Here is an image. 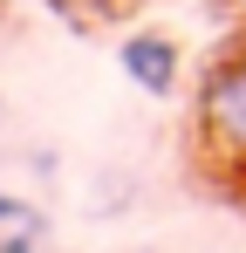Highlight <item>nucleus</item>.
I'll return each mask as SVG.
<instances>
[{
	"label": "nucleus",
	"mask_w": 246,
	"mask_h": 253,
	"mask_svg": "<svg viewBox=\"0 0 246 253\" xmlns=\"http://www.w3.org/2000/svg\"><path fill=\"white\" fill-rule=\"evenodd\" d=\"M0 253H48V219L0 192Z\"/></svg>",
	"instance_id": "3"
},
{
	"label": "nucleus",
	"mask_w": 246,
	"mask_h": 253,
	"mask_svg": "<svg viewBox=\"0 0 246 253\" xmlns=\"http://www.w3.org/2000/svg\"><path fill=\"white\" fill-rule=\"evenodd\" d=\"M199 117H205V130H212L226 151H246V55L219 62V69L205 76Z\"/></svg>",
	"instance_id": "1"
},
{
	"label": "nucleus",
	"mask_w": 246,
	"mask_h": 253,
	"mask_svg": "<svg viewBox=\"0 0 246 253\" xmlns=\"http://www.w3.org/2000/svg\"><path fill=\"white\" fill-rule=\"evenodd\" d=\"M123 76L144 89V96H171L178 89V48L164 35H130L123 42Z\"/></svg>",
	"instance_id": "2"
}]
</instances>
